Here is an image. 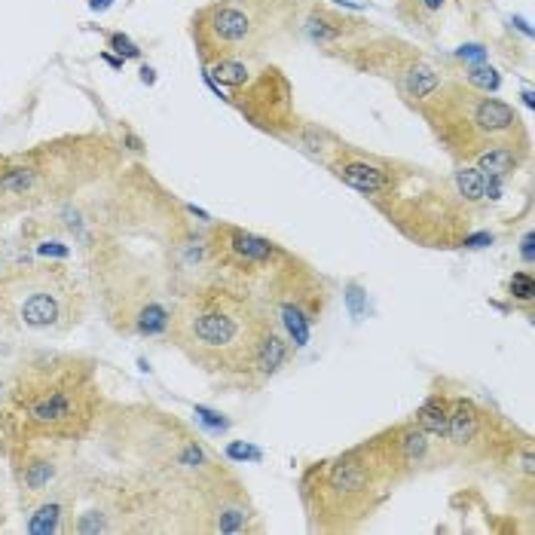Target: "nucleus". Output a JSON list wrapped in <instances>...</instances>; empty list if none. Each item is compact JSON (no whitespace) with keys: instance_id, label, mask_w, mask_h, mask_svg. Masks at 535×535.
<instances>
[{"instance_id":"nucleus-1","label":"nucleus","mask_w":535,"mask_h":535,"mask_svg":"<svg viewBox=\"0 0 535 535\" xmlns=\"http://www.w3.org/2000/svg\"><path fill=\"white\" fill-rule=\"evenodd\" d=\"M101 416L98 364L77 352H28L0 379V450L16 438L77 444Z\"/></svg>"},{"instance_id":"nucleus-2","label":"nucleus","mask_w":535,"mask_h":535,"mask_svg":"<svg viewBox=\"0 0 535 535\" xmlns=\"http://www.w3.org/2000/svg\"><path fill=\"white\" fill-rule=\"evenodd\" d=\"M263 318L267 309L260 306L254 291L223 279H205L174 297L166 337L190 364L205 374L227 383L254 385L252 361Z\"/></svg>"},{"instance_id":"nucleus-3","label":"nucleus","mask_w":535,"mask_h":535,"mask_svg":"<svg viewBox=\"0 0 535 535\" xmlns=\"http://www.w3.org/2000/svg\"><path fill=\"white\" fill-rule=\"evenodd\" d=\"M101 419L107 423L120 456L132 459L141 471L178 484L193 496L236 477V471H229L202 444V438L172 413L157 407H105Z\"/></svg>"},{"instance_id":"nucleus-4","label":"nucleus","mask_w":535,"mask_h":535,"mask_svg":"<svg viewBox=\"0 0 535 535\" xmlns=\"http://www.w3.org/2000/svg\"><path fill=\"white\" fill-rule=\"evenodd\" d=\"M86 248L92 294L98 297L107 324L123 337H166L178 297L168 269L159 273L107 236H92Z\"/></svg>"},{"instance_id":"nucleus-5","label":"nucleus","mask_w":535,"mask_h":535,"mask_svg":"<svg viewBox=\"0 0 535 535\" xmlns=\"http://www.w3.org/2000/svg\"><path fill=\"white\" fill-rule=\"evenodd\" d=\"M395 480L368 441L313 462L300 477V499L309 530L355 532L392 499Z\"/></svg>"},{"instance_id":"nucleus-6","label":"nucleus","mask_w":535,"mask_h":535,"mask_svg":"<svg viewBox=\"0 0 535 535\" xmlns=\"http://www.w3.org/2000/svg\"><path fill=\"white\" fill-rule=\"evenodd\" d=\"M86 315V291L56 260L0 269V324L16 334H67Z\"/></svg>"},{"instance_id":"nucleus-7","label":"nucleus","mask_w":535,"mask_h":535,"mask_svg":"<svg viewBox=\"0 0 535 535\" xmlns=\"http://www.w3.org/2000/svg\"><path fill=\"white\" fill-rule=\"evenodd\" d=\"M260 306L267 309L282 330L291 337L297 349H303L313 337V330L322 324L324 313L330 306V284L322 273L306 263L303 257L284 252L273 269L254 288Z\"/></svg>"},{"instance_id":"nucleus-8","label":"nucleus","mask_w":535,"mask_h":535,"mask_svg":"<svg viewBox=\"0 0 535 535\" xmlns=\"http://www.w3.org/2000/svg\"><path fill=\"white\" fill-rule=\"evenodd\" d=\"M429 98H438L444 105V111L431 120H435L441 138L453 147V153L462 159L474 162V157L484 153L486 147L511 144V138L520 128L517 111L505 101L490 98V95L453 89L450 95L435 92Z\"/></svg>"},{"instance_id":"nucleus-9","label":"nucleus","mask_w":535,"mask_h":535,"mask_svg":"<svg viewBox=\"0 0 535 535\" xmlns=\"http://www.w3.org/2000/svg\"><path fill=\"white\" fill-rule=\"evenodd\" d=\"M526 438L517 425L505 423L499 413L484 407L469 395H453L450 401V419L444 431V453L446 462L456 465H474V469H492L502 471L505 459L511 450Z\"/></svg>"},{"instance_id":"nucleus-10","label":"nucleus","mask_w":535,"mask_h":535,"mask_svg":"<svg viewBox=\"0 0 535 535\" xmlns=\"http://www.w3.org/2000/svg\"><path fill=\"white\" fill-rule=\"evenodd\" d=\"M208 242V263H212V279H223L242 284V288L254 291L263 275L279 263L284 248L279 242L257 236L245 227L236 223H212L205 229Z\"/></svg>"},{"instance_id":"nucleus-11","label":"nucleus","mask_w":535,"mask_h":535,"mask_svg":"<svg viewBox=\"0 0 535 535\" xmlns=\"http://www.w3.org/2000/svg\"><path fill=\"white\" fill-rule=\"evenodd\" d=\"M260 19H257L252 4H218L202 16V34L212 40V46L221 52V58L227 52H233L236 46L254 43V37L260 34Z\"/></svg>"},{"instance_id":"nucleus-12","label":"nucleus","mask_w":535,"mask_h":535,"mask_svg":"<svg viewBox=\"0 0 535 535\" xmlns=\"http://www.w3.org/2000/svg\"><path fill=\"white\" fill-rule=\"evenodd\" d=\"M294 352H297V346L291 343V337L284 334L282 324L267 313V318H263V324H260V334H257L252 383L263 385V383H269V379H275L291 361H294Z\"/></svg>"},{"instance_id":"nucleus-13","label":"nucleus","mask_w":535,"mask_h":535,"mask_svg":"<svg viewBox=\"0 0 535 535\" xmlns=\"http://www.w3.org/2000/svg\"><path fill=\"white\" fill-rule=\"evenodd\" d=\"M334 174L346 187L358 190V193L368 196V199H374V202L379 196L389 193V187L395 184L392 168L376 166V162H370V159H340V162H334Z\"/></svg>"},{"instance_id":"nucleus-14","label":"nucleus","mask_w":535,"mask_h":535,"mask_svg":"<svg viewBox=\"0 0 535 535\" xmlns=\"http://www.w3.org/2000/svg\"><path fill=\"white\" fill-rule=\"evenodd\" d=\"M450 401L453 395H444V392H435L423 401V407L413 413V423L423 431H429L431 438L444 444V431H446V419H450Z\"/></svg>"},{"instance_id":"nucleus-15","label":"nucleus","mask_w":535,"mask_h":535,"mask_svg":"<svg viewBox=\"0 0 535 535\" xmlns=\"http://www.w3.org/2000/svg\"><path fill=\"white\" fill-rule=\"evenodd\" d=\"M438 89H441V74H438V67H431L429 62H423V58H416V62L404 67V92H407L410 98L429 101V95H435Z\"/></svg>"},{"instance_id":"nucleus-16","label":"nucleus","mask_w":535,"mask_h":535,"mask_svg":"<svg viewBox=\"0 0 535 535\" xmlns=\"http://www.w3.org/2000/svg\"><path fill=\"white\" fill-rule=\"evenodd\" d=\"M346 25H349L346 19L330 16V12L318 10V12H313V16L306 19V34L315 40V43H334V40H340L343 34L349 31Z\"/></svg>"},{"instance_id":"nucleus-17","label":"nucleus","mask_w":535,"mask_h":535,"mask_svg":"<svg viewBox=\"0 0 535 535\" xmlns=\"http://www.w3.org/2000/svg\"><path fill=\"white\" fill-rule=\"evenodd\" d=\"M456 193L462 196L469 205H477V202L486 199V174L474 166H462L456 172Z\"/></svg>"},{"instance_id":"nucleus-18","label":"nucleus","mask_w":535,"mask_h":535,"mask_svg":"<svg viewBox=\"0 0 535 535\" xmlns=\"http://www.w3.org/2000/svg\"><path fill=\"white\" fill-rule=\"evenodd\" d=\"M212 77L223 86H245L248 83V67L242 62H233V58H218L212 65Z\"/></svg>"},{"instance_id":"nucleus-19","label":"nucleus","mask_w":535,"mask_h":535,"mask_svg":"<svg viewBox=\"0 0 535 535\" xmlns=\"http://www.w3.org/2000/svg\"><path fill=\"white\" fill-rule=\"evenodd\" d=\"M511 297H517V300H526L530 303L535 297V282L530 273H514L511 279Z\"/></svg>"},{"instance_id":"nucleus-20","label":"nucleus","mask_w":535,"mask_h":535,"mask_svg":"<svg viewBox=\"0 0 535 535\" xmlns=\"http://www.w3.org/2000/svg\"><path fill=\"white\" fill-rule=\"evenodd\" d=\"M469 83L471 86H480V89H496L499 86V77L496 71H486V67H474V71H469Z\"/></svg>"},{"instance_id":"nucleus-21","label":"nucleus","mask_w":535,"mask_h":535,"mask_svg":"<svg viewBox=\"0 0 535 535\" xmlns=\"http://www.w3.org/2000/svg\"><path fill=\"white\" fill-rule=\"evenodd\" d=\"M113 46H117V52H126V56H138V50H135V46L128 43L126 37H120V34L113 37Z\"/></svg>"},{"instance_id":"nucleus-22","label":"nucleus","mask_w":535,"mask_h":535,"mask_svg":"<svg viewBox=\"0 0 535 535\" xmlns=\"http://www.w3.org/2000/svg\"><path fill=\"white\" fill-rule=\"evenodd\" d=\"M425 6H431V10H441L444 0H425Z\"/></svg>"},{"instance_id":"nucleus-23","label":"nucleus","mask_w":535,"mask_h":535,"mask_svg":"<svg viewBox=\"0 0 535 535\" xmlns=\"http://www.w3.org/2000/svg\"><path fill=\"white\" fill-rule=\"evenodd\" d=\"M0 269H4V242H0Z\"/></svg>"},{"instance_id":"nucleus-24","label":"nucleus","mask_w":535,"mask_h":535,"mask_svg":"<svg viewBox=\"0 0 535 535\" xmlns=\"http://www.w3.org/2000/svg\"><path fill=\"white\" fill-rule=\"evenodd\" d=\"M0 517H4V490H0Z\"/></svg>"},{"instance_id":"nucleus-25","label":"nucleus","mask_w":535,"mask_h":535,"mask_svg":"<svg viewBox=\"0 0 535 535\" xmlns=\"http://www.w3.org/2000/svg\"><path fill=\"white\" fill-rule=\"evenodd\" d=\"M0 379H4V374H0Z\"/></svg>"}]
</instances>
